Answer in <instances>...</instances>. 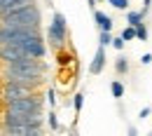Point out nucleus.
Wrapping results in <instances>:
<instances>
[{
	"mask_svg": "<svg viewBox=\"0 0 152 136\" xmlns=\"http://www.w3.org/2000/svg\"><path fill=\"white\" fill-rule=\"evenodd\" d=\"M47 73V66L38 61L33 57H26V59H19V61H12L7 63V78L12 82H21V85H28V87H38L42 78Z\"/></svg>",
	"mask_w": 152,
	"mask_h": 136,
	"instance_id": "1",
	"label": "nucleus"
},
{
	"mask_svg": "<svg viewBox=\"0 0 152 136\" xmlns=\"http://www.w3.org/2000/svg\"><path fill=\"white\" fill-rule=\"evenodd\" d=\"M2 26H10V28H38L40 26V10L33 2L23 5L19 10L5 14L2 17Z\"/></svg>",
	"mask_w": 152,
	"mask_h": 136,
	"instance_id": "2",
	"label": "nucleus"
},
{
	"mask_svg": "<svg viewBox=\"0 0 152 136\" xmlns=\"http://www.w3.org/2000/svg\"><path fill=\"white\" fill-rule=\"evenodd\" d=\"M7 113H42V101L35 94L14 99L7 103Z\"/></svg>",
	"mask_w": 152,
	"mask_h": 136,
	"instance_id": "3",
	"label": "nucleus"
},
{
	"mask_svg": "<svg viewBox=\"0 0 152 136\" xmlns=\"http://www.w3.org/2000/svg\"><path fill=\"white\" fill-rule=\"evenodd\" d=\"M66 35H68V24H66V17L56 12L54 14V19L49 24V42L54 45V47H61L63 42H66Z\"/></svg>",
	"mask_w": 152,
	"mask_h": 136,
	"instance_id": "4",
	"label": "nucleus"
},
{
	"mask_svg": "<svg viewBox=\"0 0 152 136\" xmlns=\"http://www.w3.org/2000/svg\"><path fill=\"white\" fill-rule=\"evenodd\" d=\"M31 57L21 45L17 42H5V45H0V59L5 61V63H12V61H19V59H26Z\"/></svg>",
	"mask_w": 152,
	"mask_h": 136,
	"instance_id": "5",
	"label": "nucleus"
},
{
	"mask_svg": "<svg viewBox=\"0 0 152 136\" xmlns=\"http://www.w3.org/2000/svg\"><path fill=\"white\" fill-rule=\"evenodd\" d=\"M31 92H33V87L21 85V82H12V80H7V87H5V92H2V101H5V103H10V101H14V99L28 96Z\"/></svg>",
	"mask_w": 152,
	"mask_h": 136,
	"instance_id": "6",
	"label": "nucleus"
},
{
	"mask_svg": "<svg viewBox=\"0 0 152 136\" xmlns=\"http://www.w3.org/2000/svg\"><path fill=\"white\" fill-rule=\"evenodd\" d=\"M5 124H42V113H7Z\"/></svg>",
	"mask_w": 152,
	"mask_h": 136,
	"instance_id": "7",
	"label": "nucleus"
},
{
	"mask_svg": "<svg viewBox=\"0 0 152 136\" xmlns=\"http://www.w3.org/2000/svg\"><path fill=\"white\" fill-rule=\"evenodd\" d=\"M2 132L12 136H40L42 134V124H5Z\"/></svg>",
	"mask_w": 152,
	"mask_h": 136,
	"instance_id": "8",
	"label": "nucleus"
},
{
	"mask_svg": "<svg viewBox=\"0 0 152 136\" xmlns=\"http://www.w3.org/2000/svg\"><path fill=\"white\" fill-rule=\"evenodd\" d=\"M103 66H105V47L98 45V49H96V54H94V61L89 66V73L91 75H101L103 73Z\"/></svg>",
	"mask_w": 152,
	"mask_h": 136,
	"instance_id": "9",
	"label": "nucleus"
},
{
	"mask_svg": "<svg viewBox=\"0 0 152 136\" xmlns=\"http://www.w3.org/2000/svg\"><path fill=\"white\" fill-rule=\"evenodd\" d=\"M31 2H33V0H0V19H2L5 14H10V12L23 7V5H31Z\"/></svg>",
	"mask_w": 152,
	"mask_h": 136,
	"instance_id": "10",
	"label": "nucleus"
},
{
	"mask_svg": "<svg viewBox=\"0 0 152 136\" xmlns=\"http://www.w3.org/2000/svg\"><path fill=\"white\" fill-rule=\"evenodd\" d=\"M94 21H96V26H98L101 31H113V19H110L108 14H103V12L94 10Z\"/></svg>",
	"mask_w": 152,
	"mask_h": 136,
	"instance_id": "11",
	"label": "nucleus"
},
{
	"mask_svg": "<svg viewBox=\"0 0 152 136\" xmlns=\"http://www.w3.org/2000/svg\"><path fill=\"white\" fill-rule=\"evenodd\" d=\"M110 92H113L115 99H122V96H124V85H122L119 80H115L113 85H110Z\"/></svg>",
	"mask_w": 152,
	"mask_h": 136,
	"instance_id": "12",
	"label": "nucleus"
},
{
	"mask_svg": "<svg viewBox=\"0 0 152 136\" xmlns=\"http://www.w3.org/2000/svg\"><path fill=\"white\" fill-rule=\"evenodd\" d=\"M122 40H136V26H126L124 31H122Z\"/></svg>",
	"mask_w": 152,
	"mask_h": 136,
	"instance_id": "13",
	"label": "nucleus"
},
{
	"mask_svg": "<svg viewBox=\"0 0 152 136\" xmlns=\"http://www.w3.org/2000/svg\"><path fill=\"white\" fill-rule=\"evenodd\" d=\"M136 38H138V40H143V42L148 40V28H145L143 24H136Z\"/></svg>",
	"mask_w": 152,
	"mask_h": 136,
	"instance_id": "14",
	"label": "nucleus"
},
{
	"mask_svg": "<svg viewBox=\"0 0 152 136\" xmlns=\"http://www.w3.org/2000/svg\"><path fill=\"white\" fill-rule=\"evenodd\" d=\"M126 21H129L131 26H136V24L143 21V14H140V12H129V14H126Z\"/></svg>",
	"mask_w": 152,
	"mask_h": 136,
	"instance_id": "15",
	"label": "nucleus"
},
{
	"mask_svg": "<svg viewBox=\"0 0 152 136\" xmlns=\"http://www.w3.org/2000/svg\"><path fill=\"white\" fill-rule=\"evenodd\" d=\"M115 10H129V0H108Z\"/></svg>",
	"mask_w": 152,
	"mask_h": 136,
	"instance_id": "16",
	"label": "nucleus"
},
{
	"mask_svg": "<svg viewBox=\"0 0 152 136\" xmlns=\"http://www.w3.org/2000/svg\"><path fill=\"white\" fill-rule=\"evenodd\" d=\"M110 40H113V35H110V31H101V47H108L110 45Z\"/></svg>",
	"mask_w": 152,
	"mask_h": 136,
	"instance_id": "17",
	"label": "nucleus"
},
{
	"mask_svg": "<svg viewBox=\"0 0 152 136\" xmlns=\"http://www.w3.org/2000/svg\"><path fill=\"white\" fill-rule=\"evenodd\" d=\"M115 68L119 71V73H126L129 71V63H126V59L122 57V59H117V63H115Z\"/></svg>",
	"mask_w": 152,
	"mask_h": 136,
	"instance_id": "18",
	"label": "nucleus"
},
{
	"mask_svg": "<svg viewBox=\"0 0 152 136\" xmlns=\"http://www.w3.org/2000/svg\"><path fill=\"white\" fill-rule=\"evenodd\" d=\"M73 106H75V113H80V110H82V106H84V94H75Z\"/></svg>",
	"mask_w": 152,
	"mask_h": 136,
	"instance_id": "19",
	"label": "nucleus"
},
{
	"mask_svg": "<svg viewBox=\"0 0 152 136\" xmlns=\"http://www.w3.org/2000/svg\"><path fill=\"white\" fill-rule=\"evenodd\" d=\"M49 127H52L54 132L58 129V120H56V113H49Z\"/></svg>",
	"mask_w": 152,
	"mask_h": 136,
	"instance_id": "20",
	"label": "nucleus"
},
{
	"mask_svg": "<svg viewBox=\"0 0 152 136\" xmlns=\"http://www.w3.org/2000/svg\"><path fill=\"white\" fill-rule=\"evenodd\" d=\"M110 45H115L117 49H124V40H122V38H115V40H110Z\"/></svg>",
	"mask_w": 152,
	"mask_h": 136,
	"instance_id": "21",
	"label": "nucleus"
},
{
	"mask_svg": "<svg viewBox=\"0 0 152 136\" xmlns=\"http://www.w3.org/2000/svg\"><path fill=\"white\" fill-rule=\"evenodd\" d=\"M47 99H49V106H54V103H56V99H54V89H52V87L47 89Z\"/></svg>",
	"mask_w": 152,
	"mask_h": 136,
	"instance_id": "22",
	"label": "nucleus"
},
{
	"mask_svg": "<svg viewBox=\"0 0 152 136\" xmlns=\"http://www.w3.org/2000/svg\"><path fill=\"white\" fill-rule=\"evenodd\" d=\"M150 5H152V0H143V12H140L143 17L148 14V10H150Z\"/></svg>",
	"mask_w": 152,
	"mask_h": 136,
	"instance_id": "23",
	"label": "nucleus"
},
{
	"mask_svg": "<svg viewBox=\"0 0 152 136\" xmlns=\"http://www.w3.org/2000/svg\"><path fill=\"white\" fill-rule=\"evenodd\" d=\"M150 113H152V108H143V110H140V117H143V120H145V117L150 115Z\"/></svg>",
	"mask_w": 152,
	"mask_h": 136,
	"instance_id": "24",
	"label": "nucleus"
},
{
	"mask_svg": "<svg viewBox=\"0 0 152 136\" xmlns=\"http://www.w3.org/2000/svg\"><path fill=\"white\" fill-rule=\"evenodd\" d=\"M152 61V54H143V59H140V63H150Z\"/></svg>",
	"mask_w": 152,
	"mask_h": 136,
	"instance_id": "25",
	"label": "nucleus"
},
{
	"mask_svg": "<svg viewBox=\"0 0 152 136\" xmlns=\"http://www.w3.org/2000/svg\"><path fill=\"white\" fill-rule=\"evenodd\" d=\"M87 2H89V7H91V10H96V2H94V0H87Z\"/></svg>",
	"mask_w": 152,
	"mask_h": 136,
	"instance_id": "26",
	"label": "nucleus"
}]
</instances>
